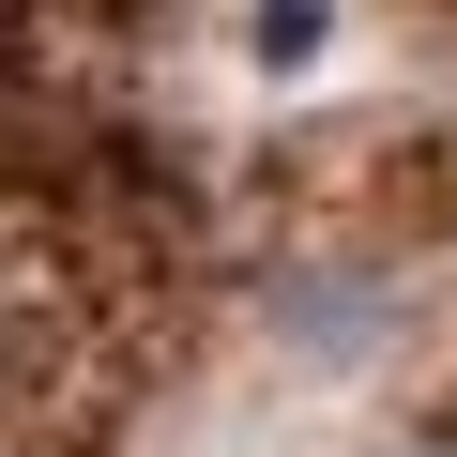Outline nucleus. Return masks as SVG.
Segmentation results:
<instances>
[{"label":"nucleus","instance_id":"nucleus-1","mask_svg":"<svg viewBox=\"0 0 457 457\" xmlns=\"http://www.w3.org/2000/svg\"><path fill=\"white\" fill-rule=\"evenodd\" d=\"M260 62H275V77L320 62V0H260Z\"/></svg>","mask_w":457,"mask_h":457},{"label":"nucleus","instance_id":"nucleus-2","mask_svg":"<svg viewBox=\"0 0 457 457\" xmlns=\"http://www.w3.org/2000/svg\"><path fill=\"white\" fill-rule=\"evenodd\" d=\"M396 457H457V427H442V442H396Z\"/></svg>","mask_w":457,"mask_h":457}]
</instances>
